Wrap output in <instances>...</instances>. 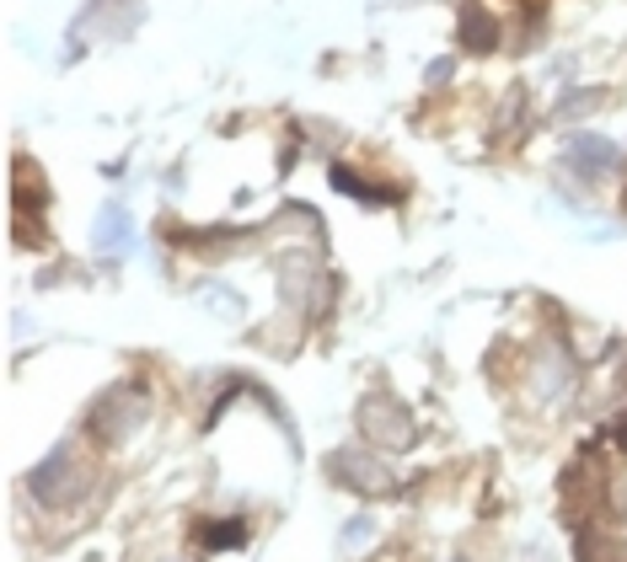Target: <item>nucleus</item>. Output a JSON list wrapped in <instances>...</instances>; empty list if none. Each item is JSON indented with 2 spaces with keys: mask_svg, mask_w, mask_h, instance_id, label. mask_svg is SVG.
Masks as SVG:
<instances>
[{
  "mask_svg": "<svg viewBox=\"0 0 627 562\" xmlns=\"http://www.w3.org/2000/svg\"><path fill=\"white\" fill-rule=\"evenodd\" d=\"M327 477L349 493H391V472L381 466L371 450H338L327 461Z\"/></svg>",
  "mask_w": 627,
  "mask_h": 562,
  "instance_id": "f257e3e1",
  "label": "nucleus"
},
{
  "mask_svg": "<svg viewBox=\"0 0 627 562\" xmlns=\"http://www.w3.org/2000/svg\"><path fill=\"white\" fill-rule=\"evenodd\" d=\"M27 488L38 493L44 503H70L75 493H81V466H75V450L70 444H60L33 477H27Z\"/></svg>",
  "mask_w": 627,
  "mask_h": 562,
  "instance_id": "f03ea898",
  "label": "nucleus"
},
{
  "mask_svg": "<svg viewBox=\"0 0 627 562\" xmlns=\"http://www.w3.org/2000/svg\"><path fill=\"white\" fill-rule=\"evenodd\" d=\"M360 424H365V435L386 444V450H402L408 439H413V418L402 413V407H391V402H371L365 413H360Z\"/></svg>",
  "mask_w": 627,
  "mask_h": 562,
  "instance_id": "7ed1b4c3",
  "label": "nucleus"
},
{
  "mask_svg": "<svg viewBox=\"0 0 627 562\" xmlns=\"http://www.w3.org/2000/svg\"><path fill=\"white\" fill-rule=\"evenodd\" d=\"M119 402H124V396L113 391V396H108V402L97 407V418H92V429H97L103 439H124L129 429H134L140 418H145V402H134V396H129V407H119Z\"/></svg>",
  "mask_w": 627,
  "mask_h": 562,
  "instance_id": "20e7f679",
  "label": "nucleus"
},
{
  "mask_svg": "<svg viewBox=\"0 0 627 562\" xmlns=\"http://www.w3.org/2000/svg\"><path fill=\"white\" fill-rule=\"evenodd\" d=\"M612 161H617V156H612V145H606V139H574V167H579V172H590V178H595V172H606Z\"/></svg>",
  "mask_w": 627,
  "mask_h": 562,
  "instance_id": "39448f33",
  "label": "nucleus"
},
{
  "mask_svg": "<svg viewBox=\"0 0 627 562\" xmlns=\"http://www.w3.org/2000/svg\"><path fill=\"white\" fill-rule=\"evenodd\" d=\"M204 547H248V525H242V520L204 525Z\"/></svg>",
  "mask_w": 627,
  "mask_h": 562,
  "instance_id": "423d86ee",
  "label": "nucleus"
},
{
  "mask_svg": "<svg viewBox=\"0 0 627 562\" xmlns=\"http://www.w3.org/2000/svg\"><path fill=\"white\" fill-rule=\"evenodd\" d=\"M617 439H623V450H627V424H623V429H617Z\"/></svg>",
  "mask_w": 627,
  "mask_h": 562,
  "instance_id": "0eeeda50",
  "label": "nucleus"
}]
</instances>
